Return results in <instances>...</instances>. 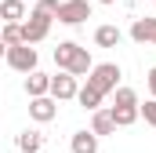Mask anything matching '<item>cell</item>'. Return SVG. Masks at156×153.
Segmentation results:
<instances>
[{"label":"cell","instance_id":"obj_15","mask_svg":"<svg viewBox=\"0 0 156 153\" xmlns=\"http://www.w3.org/2000/svg\"><path fill=\"white\" fill-rule=\"evenodd\" d=\"M109 117H113V124H116V128H131V124L138 120V106H113Z\"/></svg>","mask_w":156,"mask_h":153},{"label":"cell","instance_id":"obj_19","mask_svg":"<svg viewBox=\"0 0 156 153\" xmlns=\"http://www.w3.org/2000/svg\"><path fill=\"white\" fill-rule=\"evenodd\" d=\"M138 117H145V124L156 128V99H149L145 106H138Z\"/></svg>","mask_w":156,"mask_h":153},{"label":"cell","instance_id":"obj_4","mask_svg":"<svg viewBox=\"0 0 156 153\" xmlns=\"http://www.w3.org/2000/svg\"><path fill=\"white\" fill-rule=\"evenodd\" d=\"M4 62L15 69V73H37V47H29V44H18V47H7V55H4Z\"/></svg>","mask_w":156,"mask_h":153},{"label":"cell","instance_id":"obj_21","mask_svg":"<svg viewBox=\"0 0 156 153\" xmlns=\"http://www.w3.org/2000/svg\"><path fill=\"white\" fill-rule=\"evenodd\" d=\"M145 84H149V95L156 99V66L149 69V73H145Z\"/></svg>","mask_w":156,"mask_h":153},{"label":"cell","instance_id":"obj_5","mask_svg":"<svg viewBox=\"0 0 156 153\" xmlns=\"http://www.w3.org/2000/svg\"><path fill=\"white\" fill-rule=\"evenodd\" d=\"M62 26H80L91 18V0H62L58 4V15H55Z\"/></svg>","mask_w":156,"mask_h":153},{"label":"cell","instance_id":"obj_20","mask_svg":"<svg viewBox=\"0 0 156 153\" xmlns=\"http://www.w3.org/2000/svg\"><path fill=\"white\" fill-rule=\"evenodd\" d=\"M58 4H62V0H37V4H33V11H44V15H51V18H55V15H58Z\"/></svg>","mask_w":156,"mask_h":153},{"label":"cell","instance_id":"obj_24","mask_svg":"<svg viewBox=\"0 0 156 153\" xmlns=\"http://www.w3.org/2000/svg\"><path fill=\"white\" fill-rule=\"evenodd\" d=\"M153 4H156V0H153Z\"/></svg>","mask_w":156,"mask_h":153},{"label":"cell","instance_id":"obj_1","mask_svg":"<svg viewBox=\"0 0 156 153\" xmlns=\"http://www.w3.org/2000/svg\"><path fill=\"white\" fill-rule=\"evenodd\" d=\"M55 62H58V73H69V76H87L94 69L91 51L80 47L76 40H62V44L55 47Z\"/></svg>","mask_w":156,"mask_h":153},{"label":"cell","instance_id":"obj_16","mask_svg":"<svg viewBox=\"0 0 156 153\" xmlns=\"http://www.w3.org/2000/svg\"><path fill=\"white\" fill-rule=\"evenodd\" d=\"M76 102L83 106V110H87V113H94V110H102V95H98V91H94L91 84H83V88L76 91Z\"/></svg>","mask_w":156,"mask_h":153},{"label":"cell","instance_id":"obj_8","mask_svg":"<svg viewBox=\"0 0 156 153\" xmlns=\"http://www.w3.org/2000/svg\"><path fill=\"white\" fill-rule=\"evenodd\" d=\"M22 26L26 22V0H0V26Z\"/></svg>","mask_w":156,"mask_h":153},{"label":"cell","instance_id":"obj_23","mask_svg":"<svg viewBox=\"0 0 156 153\" xmlns=\"http://www.w3.org/2000/svg\"><path fill=\"white\" fill-rule=\"evenodd\" d=\"M98 4H116V0H98Z\"/></svg>","mask_w":156,"mask_h":153},{"label":"cell","instance_id":"obj_12","mask_svg":"<svg viewBox=\"0 0 156 153\" xmlns=\"http://www.w3.org/2000/svg\"><path fill=\"white\" fill-rule=\"evenodd\" d=\"M91 131L102 139V135H113L116 131V124H113V117H109V110H94L91 113Z\"/></svg>","mask_w":156,"mask_h":153},{"label":"cell","instance_id":"obj_10","mask_svg":"<svg viewBox=\"0 0 156 153\" xmlns=\"http://www.w3.org/2000/svg\"><path fill=\"white\" fill-rule=\"evenodd\" d=\"M131 40L134 44H156V18H134Z\"/></svg>","mask_w":156,"mask_h":153},{"label":"cell","instance_id":"obj_13","mask_svg":"<svg viewBox=\"0 0 156 153\" xmlns=\"http://www.w3.org/2000/svg\"><path fill=\"white\" fill-rule=\"evenodd\" d=\"M18 150H22V153H40V150H44V135L33 131V128H26V131L18 135Z\"/></svg>","mask_w":156,"mask_h":153},{"label":"cell","instance_id":"obj_18","mask_svg":"<svg viewBox=\"0 0 156 153\" xmlns=\"http://www.w3.org/2000/svg\"><path fill=\"white\" fill-rule=\"evenodd\" d=\"M113 106H138L134 88H116V102H113Z\"/></svg>","mask_w":156,"mask_h":153},{"label":"cell","instance_id":"obj_11","mask_svg":"<svg viewBox=\"0 0 156 153\" xmlns=\"http://www.w3.org/2000/svg\"><path fill=\"white\" fill-rule=\"evenodd\" d=\"M47 91H51V76H47V73L37 69V73L26 76V95H29V99H44Z\"/></svg>","mask_w":156,"mask_h":153},{"label":"cell","instance_id":"obj_2","mask_svg":"<svg viewBox=\"0 0 156 153\" xmlns=\"http://www.w3.org/2000/svg\"><path fill=\"white\" fill-rule=\"evenodd\" d=\"M120 76H123V73H120V66H116V62H98V66L87 73V84H91V88H94V91L105 99L109 91H116Z\"/></svg>","mask_w":156,"mask_h":153},{"label":"cell","instance_id":"obj_3","mask_svg":"<svg viewBox=\"0 0 156 153\" xmlns=\"http://www.w3.org/2000/svg\"><path fill=\"white\" fill-rule=\"evenodd\" d=\"M51 15H44V11H29L26 15V22H22V44H40V40H47V33H51Z\"/></svg>","mask_w":156,"mask_h":153},{"label":"cell","instance_id":"obj_6","mask_svg":"<svg viewBox=\"0 0 156 153\" xmlns=\"http://www.w3.org/2000/svg\"><path fill=\"white\" fill-rule=\"evenodd\" d=\"M76 91H80V84H76V76H69V73H58V76H51V99L55 102H69V99H76Z\"/></svg>","mask_w":156,"mask_h":153},{"label":"cell","instance_id":"obj_9","mask_svg":"<svg viewBox=\"0 0 156 153\" xmlns=\"http://www.w3.org/2000/svg\"><path fill=\"white\" fill-rule=\"evenodd\" d=\"M69 150H73V153H98V135H94L91 128L73 131V139H69Z\"/></svg>","mask_w":156,"mask_h":153},{"label":"cell","instance_id":"obj_17","mask_svg":"<svg viewBox=\"0 0 156 153\" xmlns=\"http://www.w3.org/2000/svg\"><path fill=\"white\" fill-rule=\"evenodd\" d=\"M0 40H4L7 47H18V44H22V26H7V22H4V26H0Z\"/></svg>","mask_w":156,"mask_h":153},{"label":"cell","instance_id":"obj_22","mask_svg":"<svg viewBox=\"0 0 156 153\" xmlns=\"http://www.w3.org/2000/svg\"><path fill=\"white\" fill-rule=\"evenodd\" d=\"M4 55H7V44H4V40H0V58H4Z\"/></svg>","mask_w":156,"mask_h":153},{"label":"cell","instance_id":"obj_7","mask_svg":"<svg viewBox=\"0 0 156 153\" xmlns=\"http://www.w3.org/2000/svg\"><path fill=\"white\" fill-rule=\"evenodd\" d=\"M29 117H33L37 124H51V120L58 117V102H55L51 95H44V99H29Z\"/></svg>","mask_w":156,"mask_h":153},{"label":"cell","instance_id":"obj_14","mask_svg":"<svg viewBox=\"0 0 156 153\" xmlns=\"http://www.w3.org/2000/svg\"><path fill=\"white\" fill-rule=\"evenodd\" d=\"M120 40H123V33H120L116 26H98L94 29V44L98 47H116Z\"/></svg>","mask_w":156,"mask_h":153}]
</instances>
